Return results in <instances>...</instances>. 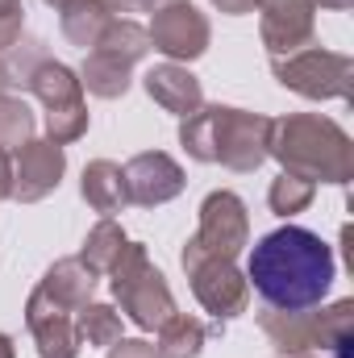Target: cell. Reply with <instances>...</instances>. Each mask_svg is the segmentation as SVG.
<instances>
[{
  "mask_svg": "<svg viewBox=\"0 0 354 358\" xmlns=\"http://www.w3.org/2000/svg\"><path fill=\"white\" fill-rule=\"evenodd\" d=\"M246 250H250L246 283H250V292L263 296L267 308L325 304V296L338 279L334 246L304 225H279Z\"/></svg>",
  "mask_w": 354,
  "mask_h": 358,
  "instance_id": "obj_1",
  "label": "cell"
},
{
  "mask_svg": "<svg viewBox=\"0 0 354 358\" xmlns=\"http://www.w3.org/2000/svg\"><path fill=\"white\" fill-rule=\"evenodd\" d=\"M8 196H13V155L0 150V200H8Z\"/></svg>",
  "mask_w": 354,
  "mask_h": 358,
  "instance_id": "obj_32",
  "label": "cell"
},
{
  "mask_svg": "<svg viewBox=\"0 0 354 358\" xmlns=\"http://www.w3.org/2000/svg\"><path fill=\"white\" fill-rule=\"evenodd\" d=\"M108 287H113V300H117L121 317L134 321L146 334H155L171 313H179L167 275L150 263L142 242H125L121 259L108 271Z\"/></svg>",
  "mask_w": 354,
  "mask_h": 358,
  "instance_id": "obj_5",
  "label": "cell"
},
{
  "mask_svg": "<svg viewBox=\"0 0 354 358\" xmlns=\"http://www.w3.org/2000/svg\"><path fill=\"white\" fill-rule=\"evenodd\" d=\"M259 38L267 55L283 59L317 42V4L313 0H255Z\"/></svg>",
  "mask_w": 354,
  "mask_h": 358,
  "instance_id": "obj_10",
  "label": "cell"
},
{
  "mask_svg": "<svg viewBox=\"0 0 354 358\" xmlns=\"http://www.w3.org/2000/svg\"><path fill=\"white\" fill-rule=\"evenodd\" d=\"M142 88L146 96L163 108V113H171V117H192L200 104H204V88H200V80L183 67V63H155L146 76H142Z\"/></svg>",
  "mask_w": 354,
  "mask_h": 358,
  "instance_id": "obj_14",
  "label": "cell"
},
{
  "mask_svg": "<svg viewBox=\"0 0 354 358\" xmlns=\"http://www.w3.org/2000/svg\"><path fill=\"white\" fill-rule=\"evenodd\" d=\"M125 192H129V204L138 208H159L167 200H176L179 192L187 187V176L167 150H142L134 155L125 167Z\"/></svg>",
  "mask_w": 354,
  "mask_h": 358,
  "instance_id": "obj_13",
  "label": "cell"
},
{
  "mask_svg": "<svg viewBox=\"0 0 354 358\" xmlns=\"http://www.w3.org/2000/svg\"><path fill=\"white\" fill-rule=\"evenodd\" d=\"M250 246V213L246 200L229 187H217L200 200V225L179 250V267L196 259H234Z\"/></svg>",
  "mask_w": 354,
  "mask_h": 358,
  "instance_id": "obj_6",
  "label": "cell"
},
{
  "mask_svg": "<svg viewBox=\"0 0 354 358\" xmlns=\"http://www.w3.org/2000/svg\"><path fill=\"white\" fill-rule=\"evenodd\" d=\"M92 50H104V55H113V59L138 67V63L150 55V34H146V25H138L134 17H113Z\"/></svg>",
  "mask_w": 354,
  "mask_h": 358,
  "instance_id": "obj_21",
  "label": "cell"
},
{
  "mask_svg": "<svg viewBox=\"0 0 354 358\" xmlns=\"http://www.w3.org/2000/svg\"><path fill=\"white\" fill-rule=\"evenodd\" d=\"M313 196H317V183H309V179H300V176H288V171H279V176L271 179V187H267V204H271L275 217L304 213L313 204Z\"/></svg>",
  "mask_w": 354,
  "mask_h": 358,
  "instance_id": "obj_26",
  "label": "cell"
},
{
  "mask_svg": "<svg viewBox=\"0 0 354 358\" xmlns=\"http://www.w3.org/2000/svg\"><path fill=\"white\" fill-rule=\"evenodd\" d=\"M221 325H204L192 313H171L159 329H155V350L163 358H200L208 338H217Z\"/></svg>",
  "mask_w": 354,
  "mask_h": 358,
  "instance_id": "obj_17",
  "label": "cell"
},
{
  "mask_svg": "<svg viewBox=\"0 0 354 358\" xmlns=\"http://www.w3.org/2000/svg\"><path fill=\"white\" fill-rule=\"evenodd\" d=\"M92 125V113H88V100L80 104H63V108H46V138L59 142V146H71L88 134Z\"/></svg>",
  "mask_w": 354,
  "mask_h": 358,
  "instance_id": "obj_27",
  "label": "cell"
},
{
  "mask_svg": "<svg viewBox=\"0 0 354 358\" xmlns=\"http://www.w3.org/2000/svg\"><path fill=\"white\" fill-rule=\"evenodd\" d=\"M25 329L38 346V358H80V350H84L80 329H76V313L55 304L42 287H34L25 300Z\"/></svg>",
  "mask_w": 354,
  "mask_h": 358,
  "instance_id": "obj_12",
  "label": "cell"
},
{
  "mask_svg": "<svg viewBox=\"0 0 354 358\" xmlns=\"http://www.w3.org/2000/svg\"><path fill=\"white\" fill-rule=\"evenodd\" d=\"M96 283H100V275H96L80 255L59 259L55 267H46V275L38 279V287H42L55 304H63L67 313H80L84 304L96 300Z\"/></svg>",
  "mask_w": 354,
  "mask_h": 358,
  "instance_id": "obj_15",
  "label": "cell"
},
{
  "mask_svg": "<svg viewBox=\"0 0 354 358\" xmlns=\"http://www.w3.org/2000/svg\"><path fill=\"white\" fill-rule=\"evenodd\" d=\"M63 176H67V146L50 138H34L21 150H13V196L8 200L38 204L50 192H59Z\"/></svg>",
  "mask_w": 354,
  "mask_h": 358,
  "instance_id": "obj_11",
  "label": "cell"
},
{
  "mask_svg": "<svg viewBox=\"0 0 354 358\" xmlns=\"http://www.w3.org/2000/svg\"><path fill=\"white\" fill-rule=\"evenodd\" d=\"M187 283H192V296L196 304L217 321H238L246 308H250V283H246V271L238 267L234 259H196L187 263Z\"/></svg>",
  "mask_w": 354,
  "mask_h": 358,
  "instance_id": "obj_8",
  "label": "cell"
},
{
  "mask_svg": "<svg viewBox=\"0 0 354 358\" xmlns=\"http://www.w3.org/2000/svg\"><path fill=\"white\" fill-rule=\"evenodd\" d=\"M146 34H150V50H159L167 63H183V67L208 55V42H213V25L192 0H176L150 13Z\"/></svg>",
  "mask_w": 354,
  "mask_h": 358,
  "instance_id": "obj_9",
  "label": "cell"
},
{
  "mask_svg": "<svg viewBox=\"0 0 354 358\" xmlns=\"http://www.w3.org/2000/svg\"><path fill=\"white\" fill-rule=\"evenodd\" d=\"M25 92H34V96L42 100V108H63V104H80V100H84L80 71L67 67V63H59V59H46V63L34 71V80H29Z\"/></svg>",
  "mask_w": 354,
  "mask_h": 358,
  "instance_id": "obj_19",
  "label": "cell"
},
{
  "mask_svg": "<svg viewBox=\"0 0 354 358\" xmlns=\"http://www.w3.org/2000/svg\"><path fill=\"white\" fill-rule=\"evenodd\" d=\"M0 92H8V84H4V76H0Z\"/></svg>",
  "mask_w": 354,
  "mask_h": 358,
  "instance_id": "obj_37",
  "label": "cell"
},
{
  "mask_svg": "<svg viewBox=\"0 0 354 358\" xmlns=\"http://www.w3.org/2000/svg\"><path fill=\"white\" fill-rule=\"evenodd\" d=\"M0 358H17V346H13L8 334H0Z\"/></svg>",
  "mask_w": 354,
  "mask_h": 358,
  "instance_id": "obj_35",
  "label": "cell"
},
{
  "mask_svg": "<svg viewBox=\"0 0 354 358\" xmlns=\"http://www.w3.org/2000/svg\"><path fill=\"white\" fill-rule=\"evenodd\" d=\"M80 196L92 213L100 217H117L121 208H129V192H125V171L113 159H92L80 176Z\"/></svg>",
  "mask_w": 354,
  "mask_h": 358,
  "instance_id": "obj_16",
  "label": "cell"
},
{
  "mask_svg": "<svg viewBox=\"0 0 354 358\" xmlns=\"http://www.w3.org/2000/svg\"><path fill=\"white\" fill-rule=\"evenodd\" d=\"M113 17H117V13H113L104 0H76V4H67V8L59 13V29H63V38H67L71 46L92 50Z\"/></svg>",
  "mask_w": 354,
  "mask_h": 358,
  "instance_id": "obj_20",
  "label": "cell"
},
{
  "mask_svg": "<svg viewBox=\"0 0 354 358\" xmlns=\"http://www.w3.org/2000/svg\"><path fill=\"white\" fill-rule=\"evenodd\" d=\"M80 84L96 100H121L125 92L134 88V67L121 63V59H113V55H104V50H84Z\"/></svg>",
  "mask_w": 354,
  "mask_h": 358,
  "instance_id": "obj_18",
  "label": "cell"
},
{
  "mask_svg": "<svg viewBox=\"0 0 354 358\" xmlns=\"http://www.w3.org/2000/svg\"><path fill=\"white\" fill-rule=\"evenodd\" d=\"M271 121L275 117L234 104H200L179 121V146L192 163H221L234 176H255L267 163Z\"/></svg>",
  "mask_w": 354,
  "mask_h": 358,
  "instance_id": "obj_2",
  "label": "cell"
},
{
  "mask_svg": "<svg viewBox=\"0 0 354 358\" xmlns=\"http://www.w3.org/2000/svg\"><path fill=\"white\" fill-rule=\"evenodd\" d=\"M104 358H163V355H159L155 342H146V338H117Z\"/></svg>",
  "mask_w": 354,
  "mask_h": 358,
  "instance_id": "obj_29",
  "label": "cell"
},
{
  "mask_svg": "<svg viewBox=\"0 0 354 358\" xmlns=\"http://www.w3.org/2000/svg\"><path fill=\"white\" fill-rule=\"evenodd\" d=\"M267 159L279 163V171L300 176L309 183H334L346 187L354 176V142L351 134L321 113H288L271 121V146Z\"/></svg>",
  "mask_w": 354,
  "mask_h": 358,
  "instance_id": "obj_3",
  "label": "cell"
},
{
  "mask_svg": "<svg viewBox=\"0 0 354 358\" xmlns=\"http://www.w3.org/2000/svg\"><path fill=\"white\" fill-rule=\"evenodd\" d=\"M38 138V117L34 108L25 104V96H13V92H0V150H21L25 142Z\"/></svg>",
  "mask_w": 354,
  "mask_h": 358,
  "instance_id": "obj_23",
  "label": "cell"
},
{
  "mask_svg": "<svg viewBox=\"0 0 354 358\" xmlns=\"http://www.w3.org/2000/svg\"><path fill=\"white\" fill-rule=\"evenodd\" d=\"M42 4H50L55 13H63V8H67V4H76V0H42Z\"/></svg>",
  "mask_w": 354,
  "mask_h": 358,
  "instance_id": "obj_36",
  "label": "cell"
},
{
  "mask_svg": "<svg viewBox=\"0 0 354 358\" xmlns=\"http://www.w3.org/2000/svg\"><path fill=\"white\" fill-rule=\"evenodd\" d=\"M213 8L225 17H246V13H255V0H213Z\"/></svg>",
  "mask_w": 354,
  "mask_h": 358,
  "instance_id": "obj_31",
  "label": "cell"
},
{
  "mask_svg": "<svg viewBox=\"0 0 354 358\" xmlns=\"http://www.w3.org/2000/svg\"><path fill=\"white\" fill-rule=\"evenodd\" d=\"M25 34V0H0V55Z\"/></svg>",
  "mask_w": 354,
  "mask_h": 358,
  "instance_id": "obj_28",
  "label": "cell"
},
{
  "mask_svg": "<svg viewBox=\"0 0 354 358\" xmlns=\"http://www.w3.org/2000/svg\"><path fill=\"white\" fill-rule=\"evenodd\" d=\"M313 4H317V8H330V13H346L354 0H313Z\"/></svg>",
  "mask_w": 354,
  "mask_h": 358,
  "instance_id": "obj_34",
  "label": "cell"
},
{
  "mask_svg": "<svg viewBox=\"0 0 354 358\" xmlns=\"http://www.w3.org/2000/svg\"><path fill=\"white\" fill-rule=\"evenodd\" d=\"M104 4L121 17V13H159V8H167L176 0H104Z\"/></svg>",
  "mask_w": 354,
  "mask_h": 358,
  "instance_id": "obj_30",
  "label": "cell"
},
{
  "mask_svg": "<svg viewBox=\"0 0 354 358\" xmlns=\"http://www.w3.org/2000/svg\"><path fill=\"white\" fill-rule=\"evenodd\" d=\"M76 329H80V342L96 346V350H108L117 338H125L121 334V313L113 304H100V300H92L76 313Z\"/></svg>",
  "mask_w": 354,
  "mask_h": 358,
  "instance_id": "obj_25",
  "label": "cell"
},
{
  "mask_svg": "<svg viewBox=\"0 0 354 358\" xmlns=\"http://www.w3.org/2000/svg\"><path fill=\"white\" fill-rule=\"evenodd\" d=\"M259 329L283 358L309 350H354V300L342 296L313 308H263Z\"/></svg>",
  "mask_w": 354,
  "mask_h": 358,
  "instance_id": "obj_4",
  "label": "cell"
},
{
  "mask_svg": "<svg viewBox=\"0 0 354 358\" xmlns=\"http://www.w3.org/2000/svg\"><path fill=\"white\" fill-rule=\"evenodd\" d=\"M125 242H129V238H125V229H121L113 217H100V221L88 229L84 246H80V259H84L96 275H108V271H113V263L121 259Z\"/></svg>",
  "mask_w": 354,
  "mask_h": 358,
  "instance_id": "obj_22",
  "label": "cell"
},
{
  "mask_svg": "<svg viewBox=\"0 0 354 358\" xmlns=\"http://www.w3.org/2000/svg\"><path fill=\"white\" fill-rule=\"evenodd\" d=\"M275 80L288 92H296L300 100L325 104V100H351V84H354V59L342 50H325V46H304L296 55L271 59Z\"/></svg>",
  "mask_w": 354,
  "mask_h": 358,
  "instance_id": "obj_7",
  "label": "cell"
},
{
  "mask_svg": "<svg viewBox=\"0 0 354 358\" xmlns=\"http://www.w3.org/2000/svg\"><path fill=\"white\" fill-rule=\"evenodd\" d=\"M50 55H46V42L42 38H17L4 55H0V76H4V84L8 92L13 88H29V80H34V71L46 63Z\"/></svg>",
  "mask_w": 354,
  "mask_h": 358,
  "instance_id": "obj_24",
  "label": "cell"
},
{
  "mask_svg": "<svg viewBox=\"0 0 354 358\" xmlns=\"http://www.w3.org/2000/svg\"><path fill=\"white\" fill-rule=\"evenodd\" d=\"M296 358H354V350H309V355H296Z\"/></svg>",
  "mask_w": 354,
  "mask_h": 358,
  "instance_id": "obj_33",
  "label": "cell"
}]
</instances>
